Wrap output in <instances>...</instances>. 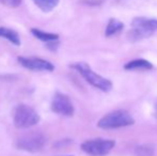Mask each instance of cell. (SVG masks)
Instances as JSON below:
<instances>
[{"label":"cell","mask_w":157,"mask_h":156,"mask_svg":"<svg viewBox=\"0 0 157 156\" xmlns=\"http://www.w3.org/2000/svg\"><path fill=\"white\" fill-rule=\"evenodd\" d=\"M46 143V138L40 131H30L25 135L21 136L16 140V148L18 150L27 151V152L35 153L43 150Z\"/></svg>","instance_id":"obj_5"},{"label":"cell","mask_w":157,"mask_h":156,"mask_svg":"<svg viewBox=\"0 0 157 156\" xmlns=\"http://www.w3.org/2000/svg\"><path fill=\"white\" fill-rule=\"evenodd\" d=\"M18 62L21 67L30 70V71H39V72H52L55 70V65L52 62L45 60V59L36 58H26V57H18Z\"/></svg>","instance_id":"obj_8"},{"label":"cell","mask_w":157,"mask_h":156,"mask_svg":"<svg viewBox=\"0 0 157 156\" xmlns=\"http://www.w3.org/2000/svg\"><path fill=\"white\" fill-rule=\"evenodd\" d=\"M123 28H124V24H123L122 21H118V19H116V18H110L107 24V27H106L105 36H107V38L112 36H114V34L119 33L120 31H122Z\"/></svg>","instance_id":"obj_12"},{"label":"cell","mask_w":157,"mask_h":156,"mask_svg":"<svg viewBox=\"0 0 157 156\" xmlns=\"http://www.w3.org/2000/svg\"><path fill=\"white\" fill-rule=\"evenodd\" d=\"M0 38L8 40L15 46H21V38H19L18 33L12 29L0 27Z\"/></svg>","instance_id":"obj_11"},{"label":"cell","mask_w":157,"mask_h":156,"mask_svg":"<svg viewBox=\"0 0 157 156\" xmlns=\"http://www.w3.org/2000/svg\"><path fill=\"white\" fill-rule=\"evenodd\" d=\"M13 122L17 128H29L40 122V116L29 105L19 104L13 112Z\"/></svg>","instance_id":"obj_4"},{"label":"cell","mask_w":157,"mask_h":156,"mask_svg":"<svg viewBox=\"0 0 157 156\" xmlns=\"http://www.w3.org/2000/svg\"><path fill=\"white\" fill-rule=\"evenodd\" d=\"M116 146L114 140L111 139H91L82 142L81 150L90 156H105Z\"/></svg>","instance_id":"obj_6"},{"label":"cell","mask_w":157,"mask_h":156,"mask_svg":"<svg viewBox=\"0 0 157 156\" xmlns=\"http://www.w3.org/2000/svg\"><path fill=\"white\" fill-rule=\"evenodd\" d=\"M156 110H157V106H156Z\"/></svg>","instance_id":"obj_16"},{"label":"cell","mask_w":157,"mask_h":156,"mask_svg":"<svg viewBox=\"0 0 157 156\" xmlns=\"http://www.w3.org/2000/svg\"><path fill=\"white\" fill-rule=\"evenodd\" d=\"M52 110L55 113L64 116V117H72L74 115V106H73L70 97L60 92L56 93L52 97Z\"/></svg>","instance_id":"obj_7"},{"label":"cell","mask_w":157,"mask_h":156,"mask_svg":"<svg viewBox=\"0 0 157 156\" xmlns=\"http://www.w3.org/2000/svg\"><path fill=\"white\" fill-rule=\"evenodd\" d=\"M2 4L4 6H8V8H17L21 4V0H0Z\"/></svg>","instance_id":"obj_15"},{"label":"cell","mask_w":157,"mask_h":156,"mask_svg":"<svg viewBox=\"0 0 157 156\" xmlns=\"http://www.w3.org/2000/svg\"><path fill=\"white\" fill-rule=\"evenodd\" d=\"M125 70H143V71H147V70H152L153 69V65L151 62H149L147 60L144 59H136V60H132L127 62L124 65Z\"/></svg>","instance_id":"obj_10"},{"label":"cell","mask_w":157,"mask_h":156,"mask_svg":"<svg viewBox=\"0 0 157 156\" xmlns=\"http://www.w3.org/2000/svg\"><path fill=\"white\" fill-rule=\"evenodd\" d=\"M32 1L34 2V4L40 10H42L45 13H48L52 12L58 6L60 0H32Z\"/></svg>","instance_id":"obj_13"},{"label":"cell","mask_w":157,"mask_h":156,"mask_svg":"<svg viewBox=\"0 0 157 156\" xmlns=\"http://www.w3.org/2000/svg\"><path fill=\"white\" fill-rule=\"evenodd\" d=\"M30 32L40 41H43L45 43H52V42H57L59 40V36L56 33H50V32H45L43 30L32 28Z\"/></svg>","instance_id":"obj_9"},{"label":"cell","mask_w":157,"mask_h":156,"mask_svg":"<svg viewBox=\"0 0 157 156\" xmlns=\"http://www.w3.org/2000/svg\"><path fill=\"white\" fill-rule=\"evenodd\" d=\"M71 67L76 70V71L86 79L87 82H89L90 85L93 86L96 89L101 90V91H104V92H108L111 90V88H112L111 81H110L109 79L96 74L87 63L76 62V63H73V64L71 65Z\"/></svg>","instance_id":"obj_1"},{"label":"cell","mask_w":157,"mask_h":156,"mask_svg":"<svg viewBox=\"0 0 157 156\" xmlns=\"http://www.w3.org/2000/svg\"><path fill=\"white\" fill-rule=\"evenodd\" d=\"M135 123L134 118L126 110H114L105 115L97 123V126L103 129L120 128L132 125Z\"/></svg>","instance_id":"obj_3"},{"label":"cell","mask_w":157,"mask_h":156,"mask_svg":"<svg viewBox=\"0 0 157 156\" xmlns=\"http://www.w3.org/2000/svg\"><path fill=\"white\" fill-rule=\"evenodd\" d=\"M157 31V19L136 17L132 21V30L128 32L127 36L130 41H139Z\"/></svg>","instance_id":"obj_2"},{"label":"cell","mask_w":157,"mask_h":156,"mask_svg":"<svg viewBox=\"0 0 157 156\" xmlns=\"http://www.w3.org/2000/svg\"><path fill=\"white\" fill-rule=\"evenodd\" d=\"M154 149L149 144H143L136 148V156H153Z\"/></svg>","instance_id":"obj_14"}]
</instances>
